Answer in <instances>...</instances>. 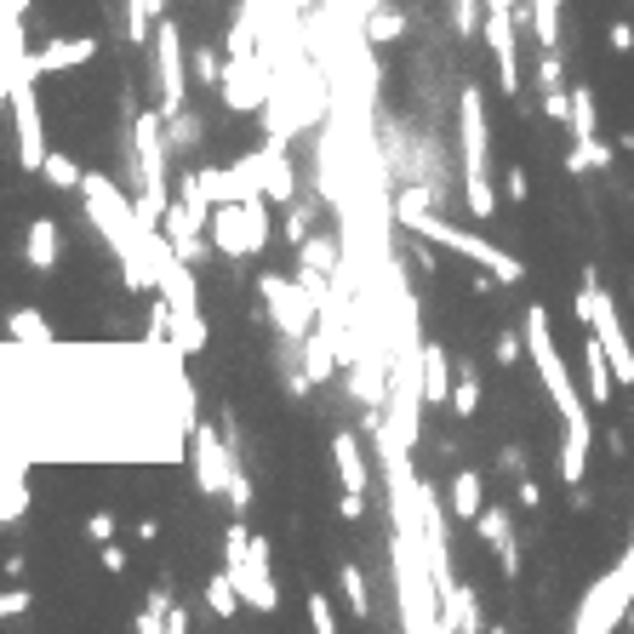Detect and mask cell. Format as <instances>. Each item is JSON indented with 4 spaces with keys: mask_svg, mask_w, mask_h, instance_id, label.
<instances>
[{
    "mask_svg": "<svg viewBox=\"0 0 634 634\" xmlns=\"http://www.w3.org/2000/svg\"><path fill=\"white\" fill-rule=\"evenodd\" d=\"M452 412L469 423L480 412V372H475V360H457V383H452Z\"/></svg>",
    "mask_w": 634,
    "mask_h": 634,
    "instance_id": "26",
    "label": "cell"
},
{
    "mask_svg": "<svg viewBox=\"0 0 634 634\" xmlns=\"http://www.w3.org/2000/svg\"><path fill=\"white\" fill-rule=\"evenodd\" d=\"M617 155H623V149H617V144H606L600 131H594V138H572V149H566V172H572V178L600 172V166H612Z\"/></svg>",
    "mask_w": 634,
    "mask_h": 634,
    "instance_id": "20",
    "label": "cell"
},
{
    "mask_svg": "<svg viewBox=\"0 0 634 634\" xmlns=\"http://www.w3.org/2000/svg\"><path fill=\"white\" fill-rule=\"evenodd\" d=\"M475 531H480V543H492L497 572H504V578H520V543H515L509 509H504V504H486V509L475 515Z\"/></svg>",
    "mask_w": 634,
    "mask_h": 634,
    "instance_id": "11",
    "label": "cell"
},
{
    "mask_svg": "<svg viewBox=\"0 0 634 634\" xmlns=\"http://www.w3.org/2000/svg\"><path fill=\"white\" fill-rule=\"evenodd\" d=\"M115 531H120V520H115L109 509H97V515H86V538H92V543H109Z\"/></svg>",
    "mask_w": 634,
    "mask_h": 634,
    "instance_id": "40",
    "label": "cell"
},
{
    "mask_svg": "<svg viewBox=\"0 0 634 634\" xmlns=\"http://www.w3.org/2000/svg\"><path fill=\"white\" fill-rule=\"evenodd\" d=\"M360 35L372 41V46H389V41L406 35V12H400V7H372V12H366V23H360Z\"/></svg>",
    "mask_w": 634,
    "mask_h": 634,
    "instance_id": "25",
    "label": "cell"
},
{
    "mask_svg": "<svg viewBox=\"0 0 634 634\" xmlns=\"http://www.w3.org/2000/svg\"><path fill=\"white\" fill-rule=\"evenodd\" d=\"M520 331H526L531 372H538V383H543V394H549V406L560 412V423H578V418H589V394H578L572 372H566V355H560V344H554L549 309H543V304H531Z\"/></svg>",
    "mask_w": 634,
    "mask_h": 634,
    "instance_id": "3",
    "label": "cell"
},
{
    "mask_svg": "<svg viewBox=\"0 0 634 634\" xmlns=\"http://www.w3.org/2000/svg\"><path fill=\"white\" fill-rule=\"evenodd\" d=\"M452 383H457V360L446 355V344L423 338V400L429 406H452Z\"/></svg>",
    "mask_w": 634,
    "mask_h": 634,
    "instance_id": "12",
    "label": "cell"
},
{
    "mask_svg": "<svg viewBox=\"0 0 634 634\" xmlns=\"http://www.w3.org/2000/svg\"><path fill=\"white\" fill-rule=\"evenodd\" d=\"M606 46H612L617 57H623V52H634V23H628V18H617V23L606 29Z\"/></svg>",
    "mask_w": 634,
    "mask_h": 634,
    "instance_id": "42",
    "label": "cell"
},
{
    "mask_svg": "<svg viewBox=\"0 0 634 634\" xmlns=\"http://www.w3.org/2000/svg\"><path fill=\"white\" fill-rule=\"evenodd\" d=\"M446 504H452L457 520H475V515L486 509V469H457V475H452V497H446Z\"/></svg>",
    "mask_w": 634,
    "mask_h": 634,
    "instance_id": "21",
    "label": "cell"
},
{
    "mask_svg": "<svg viewBox=\"0 0 634 634\" xmlns=\"http://www.w3.org/2000/svg\"><path fill=\"white\" fill-rule=\"evenodd\" d=\"M7 338L23 344V349H52V344H57V338H52V320H46L41 309H12V315H7Z\"/></svg>",
    "mask_w": 634,
    "mask_h": 634,
    "instance_id": "22",
    "label": "cell"
},
{
    "mask_svg": "<svg viewBox=\"0 0 634 634\" xmlns=\"http://www.w3.org/2000/svg\"><path fill=\"white\" fill-rule=\"evenodd\" d=\"M104 572H115V578H120V572H126V549H120V543H115V538H109V543H104Z\"/></svg>",
    "mask_w": 634,
    "mask_h": 634,
    "instance_id": "45",
    "label": "cell"
},
{
    "mask_svg": "<svg viewBox=\"0 0 634 634\" xmlns=\"http://www.w3.org/2000/svg\"><path fill=\"white\" fill-rule=\"evenodd\" d=\"M144 7H149V18H155V23L166 18V0H144Z\"/></svg>",
    "mask_w": 634,
    "mask_h": 634,
    "instance_id": "47",
    "label": "cell"
},
{
    "mask_svg": "<svg viewBox=\"0 0 634 634\" xmlns=\"http://www.w3.org/2000/svg\"><path fill=\"white\" fill-rule=\"evenodd\" d=\"M166 617H172V594H166V589H149V606L138 612V623H131V628L160 634V628H166Z\"/></svg>",
    "mask_w": 634,
    "mask_h": 634,
    "instance_id": "34",
    "label": "cell"
},
{
    "mask_svg": "<svg viewBox=\"0 0 634 634\" xmlns=\"http://www.w3.org/2000/svg\"><path fill=\"white\" fill-rule=\"evenodd\" d=\"M207 235H212V252H218V257H257V246H252V218H246L241 200H223V207H212Z\"/></svg>",
    "mask_w": 634,
    "mask_h": 634,
    "instance_id": "10",
    "label": "cell"
},
{
    "mask_svg": "<svg viewBox=\"0 0 634 634\" xmlns=\"http://www.w3.org/2000/svg\"><path fill=\"white\" fill-rule=\"evenodd\" d=\"M207 606H212V617H235L246 606V594H241L235 578H229V566H218V572L207 578Z\"/></svg>",
    "mask_w": 634,
    "mask_h": 634,
    "instance_id": "24",
    "label": "cell"
},
{
    "mask_svg": "<svg viewBox=\"0 0 634 634\" xmlns=\"http://www.w3.org/2000/svg\"><path fill=\"white\" fill-rule=\"evenodd\" d=\"M531 86H538V97L566 86V57H560V46H538V81H531Z\"/></svg>",
    "mask_w": 634,
    "mask_h": 634,
    "instance_id": "30",
    "label": "cell"
},
{
    "mask_svg": "<svg viewBox=\"0 0 634 634\" xmlns=\"http://www.w3.org/2000/svg\"><path fill=\"white\" fill-rule=\"evenodd\" d=\"M366 515V492H344L338 497V520H360Z\"/></svg>",
    "mask_w": 634,
    "mask_h": 634,
    "instance_id": "44",
    "label": "cell"
},
{
    "mask_svg": "<svg viewBox=\"0 0 634 634\" xmlns=\"http://www.w3.org/2000/svg\"><path fill=\"white\" fill-rule=\"evenodd\" d=\"M457 172H463V207L469 218H492V126H486V92L463 86L457 92Z\"/></svg>",
    "mask_w": 634,
    "mask_h": 634,
    "instance_id": "1",
    "label": "cell"
},
{
    "mask_svg": "<svg viewBox=\"0 0 634 634\" xmlns=\"http://www.w3.org/2000/svg\"><path fill=\"white\" fill-rule=\"evenodd\" d=\"M189 469H194V486L207 497H229V480L241 475V457H235V441L212 429L207 418H189Z\"/></svg>",
    "mask_w": 634,
    "mask_h": 634,
    "instance_id": "5",
    "label": "cell"
},
{
    "mask_svg": "<svg viewBox=\"0 0 634 634\" xmlns=\"http://www.w3.org/2000/svg\"><path fill=\"white\" fill-rule=\"evenodd\" d=\"M486 7H509V12H520V7H526V0H486Z\"/></svg>",
    "mask_w": 634,
    "mask_h": 634,
    "instance_id": "48",
    "label": "cell"
},
{
    "mask_svg": "<svg viewBox=\"0 0 634 634\" xmlns=\"http://www.w3.org/2000/svg\"><path fill=\"white\" fill-rule=\"evenodd\" d=\"M338 589H344V600H349V612H355V617H372V594H366L360 566H338Z\"/></svg>",
    "mask_w": 634,
    "mask_h": 634,
    "instance_id": "29",
    "label": "cell"
},
{
    "mask_svg": "<svg viewBox=\"0 0 634 634\" xmlns=\"http://www.w3.org/2000/svg\"><path fill=\"white\" fill-rule=\"evenodd\" d=\"M497 469H504V475H526V457L515 446H504V452H497Z\"/></svg>",
    "mask_w": 634,
    "mask_h": 634,
    "instance_id": "46",
    "label": "cell"
},
{
    "mask_svg": "<svg viewBox=\"0 0 634 634\" xmlns=\"http://www.w3.org/2000/svg\"><path fill=\"white\" fill-rule=\"evenodd\" d=\"M223 566H229V578L241 583L252 612H281V589H275V566H270V538H263V531H252L246 554L223 560Z\"/></svg>",
    "mask_w": 634,
    "mask_h": 634,
    "instance_id": "7",
    "label": "cell"
},
{
    "mask_svg": "<svg viewBox=\"0 0 634 634\" xmlns=\"http://www.w3.org/2000/svg\"><path fill=\"white\" fill-rule=\"evenodd\" d=\"M92 57H97V41H92V35H57V41H46V46L35 52L41 75H70V70H81V63H92Z\"/></svg>",
    "mask_w": 634,
    "mask_h": 634,
    "instance_id": "13",
    "label": "cell"
},
{
    "mask_svg": "<svg viewBox=\"0 0 634 634\" xmlns=\"http://www.w3.org/2000/svg\"><path fill=\"white\" fill-rule=\"evenodd\" d=\"M504 194L515 200V207H526V200H531V178H526V166H509V172H504Z\"/></svg>",
    "mask_w": 634,
    "mask_h": 634,
    "instance_id": "41",
    "label": "cell"
},
{
    "mask_svg": "<svg viewBox=\"0 0 634 634\" xmlns=\"http://www.w3.org/2000/svg\"><path fill=\"white\" fill-rule=\"evenodd\" d=\"M309 628H315V634H331V628H338V612H331L326 594H309Z\"/></svg>",
    "mask_w": 634,
    "mask_h": 634,
    "instance_id": "38",
    "label": "cell"
},
{
    "mask_svg": "<svg viewBox=\"0 0 634 634\" xmlns=\"http://www.w3.org/2000/svg\"><path fill=\"white\" fill-rule=\"evenodd\" d=\"M486 617H480V600H475V589L469 583H452V594L441 600V628L446 634H475Z\"/></svg>",
    "mask_w": 634,
    "mask_h": 634,
    "instance_id": "17",
    "label": "cell"
},
{
    "mask_svg": "<svg viewBox=\"0 0 634 634\" xmlns=\"http://www.w3.org/2000/svg\"><path fill=\"white\" fill-rule=\"evenodd\" d=\"M155 109L166 120L189 109V57H183L178 18H160L155 23Z\"/></svg>",
    "mask_w": 634,
    "mask_h": 634,
    "instance_id": "6",
    "label": "cell"
},
{
    "mask_svg": "<svg viewBox=\"0 0 634 634\" xmlns=\"http://www.w3.org/2000/svg\"><path fill=\"white\" fill-rule=\"evenodd\" d=\"M486 52L497 63V92L504 97H520V12L509 7H486Z\"/></svg>",
    "mask_w": 634,
    "mask_h": 634,
    "instance_id": "8",
    "label": "cell"
},
{
    "mask_svg": "<svg viewBox=\"0 0 634 634\" xmlns=\"http://www.w3.org/2000/svg\"><path fill=\"white\" fill-rule=\"evenodd\" d=\"M331 463H338L344 492H366V486H372V469H366V452H360L355 429H338V435H331Z\"/></svg>",
    "mask_w": 634,
    "mask_h": 634,
    "instance_id": "15",
    "label": "cell"
},
{
    "mask_svg": "<svg viewBox=\"0 0 634 634\" xmlns=\"http://www.w3.org/2000/svg\"><path fill=\"white\" fill-rule=\"evenodd\" d=\"M612 389H617L612 355H606V344H600L594 331H589V344H583V394H589V406H606Z\"/></svg>",
    "mask_w": 634,
    "mask_h": 634,
    "instance_id": "14",
    "label": "cell"
},
{
    "mask_svg": "<svg viewBox=\"0 0 634 634\" xmlns=\"http://www.w3.org/2000/svg\"><path fill=\"white\" fill-rule=\"evenodd\" d=\"M623 623H628V628H634V600H628V612H623Z\"/></svg>",
    "mask_w": 634,
    "mask_h": 634,
    "instance_id": "49",
    "label": "cell"
},
{
    "mask_svg": "<svg viewBox=\"0 0 634 634\" xmlns=\"http://www.w3.org/2000/svg\"><path fill=\"white\" fill-rule=\"evenodd\" d=\"M446 12H452V35H480V29H486L480 0H446Z\"/></svg>",
    "mask_w": 634,
    "mask_h": 634,
    "instance_id": "31",
    "label": "cell"
},
{
    "mask_svg": "<svg viewBox=\"0 0 634 634\" xmlns=\"http://www.w3.org/2000/svg\"><path fill=\"white\" fill-rule=\"evenodd\" d=\"M538 109H543V120H554V126H572V86L543 92V97H538Z\"/></svg>",
    "mask_w": 634,
    "mask_h": 634,
    "instance_id": "35",
    "label": "cell"
},
{
    "mask_svg": "<svg viewBox=\"0 0 634 634\" xmlns=\"http://www.w3.org/2000/svg\"><path fill=\"white\" fill-rule=\"evenodd\" d=\"M29 469L23 463H0V531L7 526H18L23 515H29Z\"/></svg>",
    "mask_w": 634,
    "mask_h": 634,
    "instance_id": "16",
    "label": "cell"
},
{
    "mask_svg": "<svg viewBox=\"0 0 634 634\" xmlns=\"http://www.w3.org/2000/svg\"><path fill=\"white\" fill-rule=\"evenodd\" d=\"M589 331H594L600 344H606V355H612V372H617V383H623V389H634V344H628V331H623V315H617V304H612V292H606V286H594Z\"/></svg>",
    "mask_w": 634,
    "mask_h": 634,
    "instance_id": "9",
    "label": "cell"
},
{
    "mask_svg": "<svg viewBox=\"0 0 634 634\" xmlns=\"http://www.w3.org/2000/svg\"><path fill=\"white\" fill-rule=\"evenodd\" d=\"M166 144H172V155H183V149H194L200 144V115H172V120H166Z\"/></svg>",
    "mask_w": 634,
    "mask_h": 634,
    "instance_id": "32",
    "label": "cell"
},
{
    "mask_svg": "<svg viewBox=\"0 0 634 634\" xmlns=\"http://www.w3.org/2000/svg\"><path fill=\"white\" fill-rule=\"evenodd\" d=\"M257 297H263V309H270L281 344H304L320 320V297L297 275H257Z\"/></svg>",
    "mask_w": 634,
    "mask_h": 634,
    "instance_id": "4",
    "label": "cell"
},
{
    "mask_svg": "<svg viewBox=\"0 0 634 634\" xmlns=\"http://www.w3.org/2000/svg\"><path fill=\"white\" fill-rule=\"evenodd\" d=\"M41 178H46L52 189H81V183H86V172H81V160H75V155H57V149L46 155V166H41Z\"/></svg>",
    "mask_w": 634,
    "mask_h": 634,
    "instance_id": "28",
    "label": "cell"
},
{
    "mask_svg": "<svg viewBox=\"0 0 634 634\" xmlns=\"http://www.w3.org/2000/svg\"><path fill=\"white\" fill-rule=\"evenodd\" d=\"M23 263H29L35 275H52V270H57V223H52V218H35V223L23 229Z\"/></svg>",
    "mask_w": 634,
    "mask_h": 634,
    "instance_id": "18",
    "label": "cell"
},
{
    "mask_svg": "<svg viewBox=\"0 0 634 634\" xmlns=\"http://www.w3.org/2000/svg\"><path fill=\"white\" fill-rule=\"evenodd\" d=\"M29 606H35V594H29L23 583H18V589H7V594H0V623H12V617H23Z\"/></svg>",
    "mask_w": 634,
    "mask_h": 634,
    "instance_id": "37",
    "label": "cell"
},
{
    "mask_svg": "<svg viewBox=\"0 0 634 634\" xmlns=\"http://www.w3.org/2000/svg\"><path fill=\"white\" fill-rule=\"evenodd\" d=\"M394 223L406 229V235L429 241V246L457 252L463 263H475V270H492L504 286H520V281H526V263H520L515 252H504V246H492V241L469 235V229H457V223L435 218V207H400V200H394Z\"/></svg>",
    "mask_w": 634,
    "mask_h": 634,
    "instance_id": "2",
    "label": "cell"
},
{
    "mask_svg": "<svg viewBox=\"0 0 634 634\" xmlns=\"http://www.w3.org/2000/svg\"><path fill=\"white\" fill-rule=\"evenodd\" d=\"M497 366H515L520 355H526V331H497Z\"/></svg>",
    "mask_w": 634,
    "mask_h": 634,
    "instance_id": "39",
    "label": "cell"
},
{
    "mask_svg": "<svg viewBox=\"0 0 634 634\" xmlns=\"http://www.w3.org/2000/svg\"><path fill=\"white\" fill-rule=\"evenodd\" d=\"M515 497H520V509H531V515H538V509H543V486H538V480H531V475H520V486H515Z\"/></svg>",
    "mask_w": 634,
    "mask_h": 634,
    "instance_id": "43",
    "label": "cell"
},
{
    "mask_svg": "<svg viewBox=\"0 0 634 634\" xmlns=\"http://www.w3.org/2000/svg\"><path fill=\"white\" fill-rule=\"evenodd\" d=\"M520 29L531 35V46H560V0H526Z\"/></svg>",
    "mask_w": 634,
    "mask_h": 634,
    "instance_id": "19",
    "label": "cell"
},
{
    "mask_svg": "<svg viewBox=\"0 0 634 634\" xmlns=\"http://www.w3.org/2000/svg\"><path fill=\"white\" fill-rule=\"evenodd\" d=\"M189 70H194V81H200V86H223L229 57H223V52H212V46H200V52L189 57Z\"/></svg>",
    "mask_w": 634,
    "mask_h": 634,
    "instance_id": "33",
    "label": "cell"
},
{
    "mask_svg": "<svg viewBox=\"0 0 634 634\" xmlns=\"http://www.w3.org/2000/svg\"><path fill=\"white\" fill-rule=\"evenodd\" d=\"M297 263H304V270H320V275H338L344 252H338L331 235H304V241H297Z\"/></svg>",
    "mask_w": 634,
    "mask_h": 634,
    "instance_id": "23",
    "label": "cell"
},
{
    "mask_svg": "<svg viewBox=\"0 0 634 634\" xmlns=\"http://www.w3.org/2000/svg\"><path fill=\"white\" fill-rule=\"evenodd\" d=\"M600 131V109H594V86L578 81L572 86V138H594Z\"/></svg>",
    "mask_w": 634,
    "mask_h": 634,
    "instance_id": "27",
    "label": "cell"
},
{
    "mask_svg": "<svg viewBox=\"0 0 634 634\" xmlns=\"http://www.w3.org/2000/svg\"><path fill=\"white\" fill-rule=\"evenodd\" d=\"M309 223H315V207H309V200H292V207H286V241L297 246L309 235Z\"/></svg>",
    "mask_w": 634,
    "mask_h": 634,
    "instance_id": "36",
    "label": "cell"
}]
</instances>
